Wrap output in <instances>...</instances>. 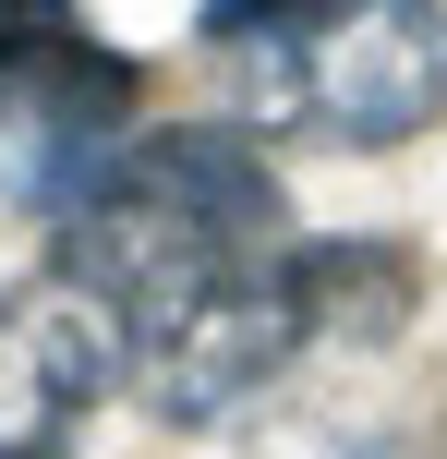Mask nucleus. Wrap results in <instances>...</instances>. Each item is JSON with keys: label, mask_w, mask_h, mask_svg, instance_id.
Instances as JSON below:
<instances>
[{"label": "nucleus", "mask_w": 447, "mask_h": 459, "mask_svg": "<svg viewBox=\"0 0 447 459\" xmlns=\"http://www.w3.org/2000/svg\"><path fill=\"white\" fill-rule=\"evenodd\" d=\"M303 13H327V0H206V48H230V37H279V24H303Z\"/></svg>", "instance_id": "6"}, {"label": "nucleus", "mask_w": 447, "mask_h": 459, "mask_svg": "<svg viewBox=\"0 0 447 459\" xmlns=\"http://www.w3.org/2000/svg\"><path fill=\"white\" fill-rule=\"evenodd\" d=\"M61 24H85L73 0H0V48H24V37H61Z\"/></svg>", "instance_id": "7"}, {"label": "nucleus", "mask_w": 447, "mask_h": 459, "mask_svg": "<svg viewBox=\"0 0 447 459\" xmlns=\"http://www.w3.org/2000/svg\"><path fill=\"white\" fill-rule=\"evenodd\" d=\"M133 387V315L109 278L48 254L24 290H0V447H61Z\"/></svg>", "instance_id": "5"}, {"label": "nucleus", "mask_w": 447, "mask_h": 459, "mask_svg": "<svg viewBox=\"0 0 447 459\" xmlns=\"http://www.w3.org/2000/svg\"><path fill=\"white\" fill-rule=\"evenodd\" d=\"M121 121H133V61L97 48L85 24L0 48V194L37 230H61L97 194V169L121 158Z\"/></svg>", "instance_id": "4"}, {"label": "nucleus", "mask_w": 447, "mask_h": 459, "mask_svg": "<svg viewBox=\"0 0 447 459\" xmlns=\"http://www.w3.org/2000/svg\"><path fill=\"white\" fill-rule=\"evenodd\" d=\"M48 242L85 278H109L121 315L145 326L158 302H182L193 278L290 242V194H279V169L254 158V134H230V121H158V134H121V158L97 169V194L48 230Z\"/></svg>", "instance_id": "1"}, {"label": "nucleus", "mask_w": 447, "mask_h": 459, "mask_svg": "<svg viewBox=\"0 0 447 459\" xmlns=\"http://www.w3.org/2000/svg\"><path fill=\"white\" fill-rule=\"evenodd\" d=\"M314 351H327V339H314L303 242H266V254L193 278L182 302H158V315L133 326V399L158 423H193V436H206V423L266 411Z\"/></svg>", "instance_id": "3"}, {"label": "nucleus", "mask_w": 447, "mask_h": 459, "mask_svg": "<svg viewBox=\"0 0 447 459\" xmlns=\"http://www.w3.org/2000/svg\"><path fill=\"white\" fill-rule=\"evenodd\" d=\"M242 109L327 145H411L447 121V0H327L279 37H230Z\"/></svg>", "instance_id": "2"}]
</instances>
